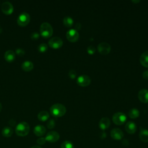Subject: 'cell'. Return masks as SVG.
I'll return each mask as SVG.
<instances>
[{
    "mask_svg": "<svg viewBox=\"0 0 148 148\" xmlns=\"http://www.w3.org/2000/svg\"><path fill=\"white\" fill-rule=\"evenodd\" d=\"M65 106L61 103H56L53 105L50 108V112L52 116L56 117L63 116L66 113Z\"/></svg>",
    "mask_w": 148,
    "mask_h": 148,
    "instance_id": "obj_1",
    "label": "cell"
},
{
    "mask_svg": "<svg viewBox=\"0 0 148 148\" xmlns=\"http://www.w3.org/2000/svg\"><path fill=\"white\" fill-rule=\"evenodd\" d=\"M15 132L16 134L19 136H26L29 132V124L25 121L20 123L16 126Z\"/></svg>",
    "mask_w": 148,
    "mask_h": 148,
    "instance_id": "obj_2",
    "label": "cell"
},
{
    "mask_svg": "<svg viewBox=\"0 0 148 148\" xmlns=\"http://www.w3.org/2000/svg\"><path fill=\"white\" fill-rule=\"evenodd\" d=\"M40 35L45 38L50 37L53 32L51 25L47 22L43 23L40 27Z\"/></svg>",
    "mask_w": 148,
    "mask_h": 148,
    "instance_id": "obj_3",
    "label": "cell"
},
{
    "mask_svg": "<svg viewBox=\"0 0 148 148\" xmlns=\"http://www.w3.org/2000/svg\"><path fill=\"white\" fill-rule=\"evenodd\" d=\"M127 120L126 115L122 112H117L114 113L112 117V120L113 123L119 125L123 124Z\"/></svg>",
    "mask_w": 148,
    "mask_h": 148,
    "instance_id": "obj_4",
    "label": "cell"
},
{
    "mask_svg": "<svg viewBox=\"0 0 148 148\" xmlns=\"http://www.w3.org/2000/svg\"><path fill=\"white\" fill-rule=\"evenodd\" d=\"M30 21V16L28 13H21L17 18V24L21 27H25L29 24Z\"/></svg>",
    "mask_w": 148,
    "mask_h": 148,
    "instance_id": "obj_5",
    "label": "cell"
},
{
    "mask_svg": "<svg viewBox=\"0 0 148 148\" xmlns=\"http://www.w3.org/2000/svg\"><path fill=\"white\" fill-rule=\"evenodd\" d=\"M98 52L102 55H106L110 51L111 47L110 45L106 42H101L97 46Z\"/></svg>",
    "mask_w": 148,
    "mask_h": 148,
    "instance_id": "obj_6",
    "label": "cell"
},
{
    "mask_svg": "<svg viewBox=\"0 0 148 148\" xmlns=\"http://www.w3.org/2000/svg\"><path fill=\"white\" fill-rule=\"evenodd\" d=\"M66 36L67 39L71 42H75L77 41L79 38V34L75 29H71L66 32Z\"/></svg>",
    "mask_w": 148,
    "mask_h": 148,
    "instance_id": "obj_7",
    "label": "cell"
},
{
    "mask_svg": "<svg viewBox=\"0 0 148 148\" xmlns=\"http://www.w3.org/2000/svg\"><path fill=\"white\" fill-rule=\"evenodd\" d=\"M63 45L62 40L57 36L53 37L49 41V45L50 47L53 49L60 48Z\"/></svg>",
    "mask_w": 148,
    "mask_h": 148,
    "instance_id": "obj_8",
    "label": "cell"
},
{
    "mask_svg": "<svg viewBox=\"0 0 148 148\" xmlns=\"http://www.w3.org/2000/svg\"><path fill=\"white\" fill-rule=\"evenodd\" d=\"M76 82L80 86L86 87L90 84L91 79L88 76L86 75H82L77 77Z\"/></svg>",
    "mask_w": 148,
    "mask_h": 148,
    "instance_id": "obj_9",
    "label": "cell"
},
{
    "mask_svg": "<svg viewBox=\"0 0 148 148\" xmlns=\"http://www.w3.org/2000/svg\"><path fill=\"white\" fill-rule=\"evenodd\" d=\"M60 138L59 134L54 131H51L49 132L45 137V139L46 141L51 143H54L57 142Z\"/></svg>",
    "mask_w": 148,
    "mask_h": 148,
    "instance_id": "obj_10",
    "label": "cell"
},
{
    "mask_svg": "<svg viewBox=\"0 0 148 148\" xmlns=\"http://www.w3.org/2000/svg\"><path fill=\"white\" fill-rule=\"evenodd\" d=\"M1 10L3 13L6 14H10L13 12V6L10 2L6 1L2 4Z\"/></svg>",
    "mask_w": 148,
    "mask_h": 148,
    "instance_id": "obj_11",
    "label": "cell"
},
{
    "mask_svg": "<svg viewBox=\"0 0 148 148\" xmlns=\"http://www.w3.org/2000/svg\"><path fill=\"white\" fill-rule=\"evenodd\" d=\"M111 137L115 140H120L123 138L124 134L123 131L119 128H113L110 132Z\"/></svg>",
    "mask_w": 148,
    "mask_h": 148,
    "instance_id": "obj_12",
    "label": "cell"
},
{
    "mask_svg": "<svg viewBox=\"0 0 148 148\" xmlns=\"http://www.w3.org/2000/svg\"><path fill=\"white\" fill-rule=\"evenodd\" d=\"M139 99L143 103L148 102V90L142 89L140 90L138 94Z\"/></svg>",
    "mask_w": 148,
    "mask_h": 148,
    "instance_id": "obj_13",
    "label": "cell"
},
{
    "mask_svg": "<svg viewBox=\"0 0 148 148\" xmlns=\"http://www.w3.org/2000/svg\"><path fill=\"white\" fill-rule=\"evenodd\" d=\"M110 125V121L108 117H102L99 122V127L102 130L108 129Z\"/></svg>",
    "mask_w": 148,
    "mask_h": 148,
    "instance_id": "obj_14",
    "label": "cell"
},
{
    "mask_svg": "<svg viewBox=\"0 0 148 148\" xmlns=\"http://www.w3.org/2000/svg\"><path fill=\"white\" fill-rule=\"evenodd\" d=\"M125 131L130 134H134L136 130V124L132 121H128L125 125Z\"/></svg>",
    "mask_w": 148,
    "mask_h": 148,
    "instance_id": "obj_15",
    "label": "cell"
},
{
    "mask_svg": "<svg viewBox=\"0 0 148 148\" xmlns=\"http://www.w3.org/2000/svg\"><path fill=\"white\" fill-rule=\"evenodd\" d=\"M34 134L38 136H42L46 133V128L42 125H37L34 128Z\"/></svg>",
    "mask_w": 148,
    "mask_h": 148,
    "instance_id": "obj_16",
    "label": "cell"
},
{
    "mask_svg": "<svg viewBox=\"0 0 148 148\" xmlns=\"http://www.w3.org/2000/svg\"><path fill=\"white\" fill-rule=\"evenodd\" d=\"M140 62L145 67L148 68V50L143 52L140 57Z\"/></svg>",
    "mask_w": 148,
    "mask_h": 148,
    "instance_id": "obj_17",
    "label": "cell"
},
{
    "mask_svg": "<svg viewBox=\"0 0 148 148\" xmlns=\"http://www.w3.org/2000/svg\"><path fill=\"white\" fill-rule=\"evenodd\" d=\"M4 57L8 62H12L15 59V53L13 50H8L5 53Z\"/></svg>",
    "mask_w": 148,
    "mask_h": 148,
    "instance_id": "obj_18",
    "label": "cell"
},
{
    "mask_svg": "<svg viewBox=\"0 0 148 148\" xmlns=\"http://www.w3.org/2000/svg\"><path fill=\"white\" fill-rule=\"evenodd\" d=\"M139 138L143 142H148V130L141 128L139 132Z\"/></svg>",
    "mask_w": 148,
    "mask_h": 148,
    "instance_id": "obj_19",
    "label": "cell"
},
{
    "mask_svg": "<svg viewBox=\"0 0 148 148\" xmlns=\"http://www.w3.org/2000/svg\"><path fill=\"white\" fill-rule=\"evenodd\" d=\"M21 68L25 71H30L33 69L34 64L30 61H25L22 63Z\"/></svg>",
    "mask_w": 148,
    "mask_h": 148,
    "instance_id": "obj_20",
    "label": "cell"
},
{
    "mask_svg": "<svg viewBox=\"0 0 148 148\" xmlns=\"http://www.w3.org/2000/svg\"><path fill=\"white\" fill-rule=\"evenodd\" d=\"M38 118L40 121H45L49 118V113L45 110L40 111L38 114Z\"/></svg>",
    "mask_w": 148,
    "mask_h": 148,
    "instance_id": "obj_21",
    "label": "cell"
},
{
    "mask_svg": "<svg viewBox=\"0 0 148 148\" xmlns=\"http://www.w3.org/2000/svg\"><path fill=\"white\" fill-rule=\"evenodd\" d=\"M13 133V129L9 127H5L2 130V134L5 137H10L12 135Z\"/></svg>",
    "mask_w": 148,
    "mask_h": 148,
    "instance_id": "obj_22",
    "label": "cell"
},
{
    "mask_svg": "<svg viewBox=\"0 0 148 148\" xmlns=\"http://www.w3.org/2000/svg\"><path fill=\"white\" fill-rule=\"evenodd\" d=\"M139 111L136 108H133L130 110L128 112V116L131 119H136L139 116Z\"/></svg>",
    "mask_w": 148,
    "mask_h": 148,
    "instance_id": "obj_23",
    "label": "cell"
},
{
    "mask_svg": "<svg viewBox=\"0 0 148 148\" xmlns=\"http://www.w3.org/2000/svg\"><path fill=\"white\" fill-rule=\"evenodd\" d=\"M73 23V20L72 17L66 16L63 19V24L66 27H71L72 26Z\"/></svg>",
    "mask_w": 148,
    "mask_h": 148,
    "instance_id": "obj_24",
    "label": "cell"
},
{
    "mask_svg": "<svg viewBox=\"0 0 148 148\" xmlns=\"http://www.w3.org/2000/svg\"><path fill=\"white\" fill-rule=\"evenodd\" d=\"M61 148H74V146L71 141L65 140L61 143Z\"/></svg>",
    "mask_w": 148,
    "mask_h": 148,
    "instance_id": "obj_25",
    "label": "cell"
},
{
    "mask_svg": "<svg viewBox=\"0 0 148 148\" xmlns=\"http://www.w3.org/2000/svg\"><path fill=\"white\" fill-rule=\"evenodd\" d=\"M47 49V45L46 43H41L38 46V50L40 52H45Z\"/></svg>",
    "mask_w": 148,
    "mask_h": 148,
    "instance_id": "obj_26",
    "label": "cell"
},
{
    "mask_svg": "<svg viewBox=\"0 0 148 148\" xmlns=\"http://www.w3.org/2000/svg\"><path fill=\"white\" fill-rule=\"evenodd\" d=\"M56 123L54 119H50V120H49V121L47 123V127L49 129H51L53 128L55 126Z\"/></svg>",
    "mask_w": 148,
    "mask_h": 148,
    "instance_id": "obj_27",
    "label": "cell"
},
{
    "mask_svg": "<svg viewBox=\"0 0 148 148\" xmlns=\"http://www.w3.org/2000/svg\"><path fill=\"white\" fill-rule=\"evenodd\" d=\"M68 76L71 79H74L76 76V72L73 69H71L68 72Z\"/></svg>",
    "mask_w": 148,
    "mask_h": 148,
    "instance_id": "obj_28",
    "label": "cell"
},
{
    "mask_svg": "<svg viewBox=\"0 0 148 148\" xmlns=\"http://www.w3.org/2000/svg\"><path fill=\"white\" fill-rule=\"evenodd\" d=\"M87 50L89 54H93L95 52V48L94 46L91 45L87 47Z\"/></svg>",
    "mask_w": 148,
    "mask_h": 148,
    "instance_id": "obj_29",
    "label": "cell"
},
{
    "mask_svg": "<svg viewBox=\"0 0 148 148\" xmlns=\"http://www.w3.org/2000/svg\"><path fill=\"white\" fill-rule=\"evenodd\" d=\"M39 38V34L37 32H34L31 34V38L33 40H36Z\"/></svg>",
    "mask_w": 148,
    "mask_h": 148,
    "instance_id": "obj_30",
    "label": "cell"
},
{
    "mask_svg": "<svg viewBox=\"0 0 148 148\" xmlns=\"http://www.w3.org/2000/svg\"><path fill=\"white\" fill-rule=\"evenodd\" d=\"M16 53L17 55L20 56H22L23 55H24L25 54V51L22 49H20V48H18V49H17L16 50Z\"/></svg>",
    "mask_w": 148,
    "mask_h": 148,
    "instance_id": "obj_31",
    "label": "cell"
},
{
    "mask_svg": "<svg viewBox=\"0 0 148 148\" xmlns=\"http://www.w3.org/2000/svg\"><path fill=\"white\" fill-rule=\"evenodd\" d=\"M46 139H45V138H39V139H37V140H36V142L39 144V145H43V144H45V142H46Z\"/></svg>",
    "mask_w": 148,
    "mask_h": 148,
    "instance_id": "obj_32",
    "label": "cell"
},
{
    "mask_svg": "<svg viewBox=\"0 0 148 148\" xmlns=\"http://www.w3.org/2000/svg\"><path fill=\"white\" fill-rule=\"evenodd\" d=\"M142 76L145 79H148V70H146L143 72L142 74Z\"/></svg>",
    "mask_w": 148,
    "mask_h": 148,
    "instance_id": "obj_33",
    "label": "cell"
},
{
    "mask_svg": "<svg viewBox=\"0 0 148 148\" xmlns=\"http://www.w3.org/2000/svg\"><path fill=\"white\" fill-rule=\"evenodd\" d=\"M81 26H82V25H81V24H80V23H77L76 24V25H75V29H76V31L80 29V28H81Z\"/></svg>",
    "mask_w": 148,
    "mask_h": 148,
    "instance_id": "obj_34",
    "label": "cell"
},
{
    "mask_svg": "<svg viewBox=\"0 0 148 148\" xmlns=\"http://www.w3.org/2000/svg\"><path fill=\"white\" fill-rule=\"evenodd\" d=\"M9 123L11 125L13 126V125H15V124H16V121H15L14 120L12 119V120H10L9 121Z\"/></svg>",
    "mask_w": 148,
    "mask_h": 148,
    "instance_id": "obj_35",
    "label": "cell"
},
{
    "mask_svg": "<svg viewBox=\"0 0 148 148\" xmlns=\"http://www.w3.org/2000/svg\"><path fill=\"white\" fill-rule=\"evenodd\" d=\"M31 148H42V147H40V146H34L31 147Z\"/></svg>",
    "mask_w": 148,
    "mask_h": 148,
    "instance_id": "obj_36",
    "label": "cell"
},
{
    "mask_svg": "<svg viewBox=\"0 0 148 148\" xmlns=\"http://www.w3.org/2000/svg\"><path fill=\"white\" fill-rule=\"evenodd\" d=\"M131 2H134V3H138V2H140V1L139 0H138V1H134V0H132V1H131Z\"/></svg>",
    "mask_w": 148,
    "mask_h": 148,
    "instance_id": "obj_37",
    "label": "cell"
},
{
    "mask_svg": "<svg viewBox=\"0 0 148 148\" xmlns=\"http://www.w3.org/2000/svg\"><path fill=\"white\" fill-rule=\"evenodd\" d=\"M2 32V27L0 26V34H1Z\"/></svg>",
    "mask_w": 148,
    "mask_h": 148,
    "instance_id": "obj_38",
    "label": "cell"
},
{
    "mask_svg": "<svg viewBox=\"0 0 148 148\" xmlns=\"http://www.w3.org/2000/svg\"><path fill=\"white\" fill-rule=\"evenodd\" d=\"M1 110H2V105H1V103H0V112L1 111Z\"/></svg>",
    "mask_w": 148,
    "mask_h": 148,
    "instance_id": "obj_39",
    "label": "cell"
}]
</instances>
